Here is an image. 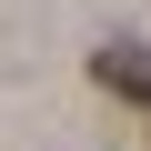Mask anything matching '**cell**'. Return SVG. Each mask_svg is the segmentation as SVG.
<instances>
[{
	"label": "cell",
	"mask_w": 151,
	"mask_h": 151,
	"mask_svg": "<svg viewBox=\"0 0 151 151\" xmlns=\"http://www.w3.org/2000/svg\"><path fill=\"white\" fill-rule=\"evenodd\" d=\"M91 81H101L111 101H131V111H151V50H131V40H111V50H91Z\"/></svg>",
	"instance_id": "6da1fadb"
}]
</instances>
